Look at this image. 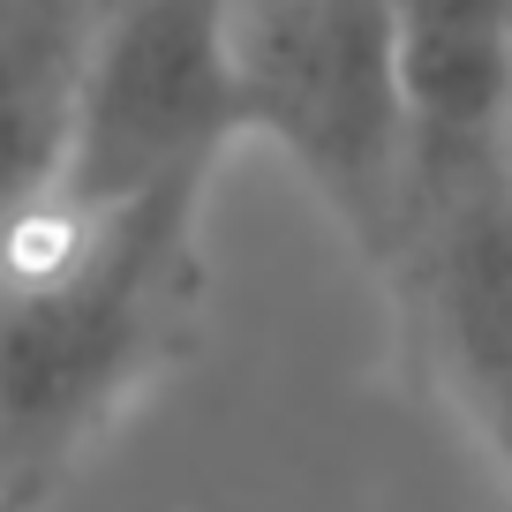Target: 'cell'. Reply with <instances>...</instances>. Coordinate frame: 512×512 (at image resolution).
<instances>
[{
	"mask_svg": "<svg viewBox=\"0 0 512 512\" xmlns=\"http://www.w3.org/2000/svg\"><path fill=\"white\" fill-rule=\"evenodd\" d=\"M204 196L83 211L46 196L0 241V512H38L196 347Z\"/></svg>",
	"mask_w": 512,
	"mask_h": 512,
	"instance_id": "obj_1",
	"label": "cell"
},
{
	"mask_svg": "<svg viewBox=\"0 0 512 512\" xmlns=\"http://www.w3.org/2000/svg\"><path fill=\"white\" fill-rule=\"evenodd\" d=\"M241 136L279 144L369 264L415 219V113L392 0H226Z\"/></svg>",
	"mask_w": 512,
	"mask_h": 512,
	"instance_id": "obj_2",
	"label": "cell"
},
{
	"mask_svg": "<svg viewBox=\"0 0 512 512\" xmlns=\"http://www.w3.org/2000/svg\"><path fill=\"white\" fill-rule=\"evenodd\" d=\"M234 144L249 136L226 0H106L53 196L106 211L159 189H211Z\"/></svg>",
	"mask_w": 512,
	"mask_h": 512,
	"instance_id": "obj_3",
	"label": "cell"
},
{
	"mask_svg": "<svg viewBox=\"0 0 512 512\" xmlns=\"http://www.w3.org/2000/svg\"><path fill=\"white\" fill-rule=\"evenodd\" d=\"M384 272L407 279L415 332L452 400L512 475V189L505 166L430 196Z\"/></svg>",
	"mask_w": 512,
	"mask_h": 512,
	"instance_id": "obj_4",
	"label": "cell"
},
{
	"mask_svg": "<svg viewBox=\"0 0 512 512\" xmlns=\"http://www.w3.org/2000/svg\"><path fill=\"white\" fill-rule=\"evenodd\" d=\"M106 0H0V241L53 196Z\"/></svg>",
	"mask_w": 512,
	"mask_h": 512,
	"instance_id": "obj_5",
	"label": "cell"
}]
</instances>
